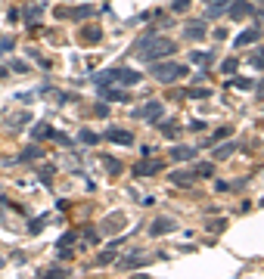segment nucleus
I'll return each instance as SVG.
<instances>
[{"instance_id": "1", "label": "nucleus", "mask_w": 264, "mask_h": 279, "mask_svg": "<svg viewBox=\"0 0 264 279\" xmlns=\"http://www.w3.org/2000/svg\"><path fill=\"white\" fill-rule=\"evenodd\" d=\"M177 46H174V41L171 38H162V34H146V38H140L137 41V46H134V53L140 56L143 62H158V59H168L171 53H174Z\"/></svg>"}, {"instance_id": "2", "label": "nucleus", "mask_w": 264, "mask_h": 279, "mask_svg": "<svg viewBox=\"0 0 264 279\" xmlns=\"http://www.w3.org/2000/svg\"><path fill=\"white\" fill-rule=\"evenodd\" d=\"M94 84H97V87H103V84L137 87V84H140V72H134V68H106V72L94 75Z\"/></svg>"}, {"instance_id": "3", "label": "nucleus", "mask_w": 264, "mask_h": 279, "mask_svg": "<svg viewBox=\"0 0 264 279\" xmlns=\"http://www.w3.org/2000/svg\"><path fill=\"white\" fill-rule=\"evenodd\" d=\"M149 75H153V78H158V81H162V84H174V81H180L183 75H187V65H180V62H162V59H158V62H149Z\"/></svg>"}, {"instance_id": "4", "label": "nucleus", "mask_w": 264, "mask_h": 279, "mask_svg": "<svg viewBox=\"0 0 264 279\" xmlns=\"http://www.w3.org/2000/svg\"><path fill=\"white\" fill-rule=\"evenodd\" d=\"M252 13H255L252 0H230V6H227V16H230V19H246Z\"/></svg>"}, {"instance_id": "5", "label": "nucleus", "mask_w": 264, "mask_h": 279, "mask_svg": "<svg viewBox=\"0 0 264 279\" xmlns=\"http://www.w3.org/2000/svg\"><path fill=\"white\" fill-rule=\"evenodd\" d=\"M162 112H165L162 102H146L143 109H137V118H143V121H149V124H156L158 118H162Z\"/></svg>"}, {"instance_id": "6", "label": "nucleus", "mask_w": 264, "mask_h": 279, "mask_svg": "<svg viewBox=\"0 0 264 279\" xmlns=\"http://www.w3.org/2000/svg\"><path fill=\"white\" fill-rule=\"evenodd\" d=\"M205 34H209V31H205V22L202 19H190L187 25H183V38H190V41H202Z\"/></svg>"}, {"instance_id": "7", "label": "nucleus", "mask_w": 264, "mask_h": 279, "mask_svg": "<svg viewBox=\"0 0 264 279\" xmlns=\"http://www.w3.org/2000/svg\"><path fill=\"white\" fill-rule=\"evenodd\" d=\"M174 227H177V224H174L171 217H156L153 227H149V236H165V232H171Z\"/></svg>"}, {"instance_id": "8", "label": "nucleus", "mask_w": 264, "mask_h": 279, "mask_svg": "<svg viewBox=\"0 0 264 279\" xmlns=\"http://www.w3.org/2000/svg\"><path fill=\"white\" fill-rule=\"evenodd\" d=\"M106 137L112 140V143H121V146H128V143H134V137H131V131H118V127H109V131H106Z\"/></svg>"}, {"instance_id": "9", "label": "nucleus", "mask_w": 264, "mask_h": 279, "mask_svg": "<svg viewBox=\"0 0 264 279\" xmlns=\"http://www.w3.org/2000/svg\"><path fill=\"white\" fill-rule=\"evenodd\" d=\"M171 158L174 161H190V158H196V149L193 146H174L171 149Z\"/></svg>"}, {"instance_id": "10", "label": "nucleus", "mask_w": 264, "mask_h": 279, "mask_svg": "<svg viewBox=\"0 0 264 279\" xmlns=\"http://www.w3.org/2000/svg\"><path fill=\"white\" fill-rule=\"evenodd\" d=\"M261 38V28H249V31H243V34H239V38L233 41L236 46H249V44H255Z\"/></svg>"}, {"instance_id": "11", "label": "nucleus", "mask_w": 264, "mask_h": 279, "mask_svg": "<svg viewBox=\"0 0 264 279\" xmlns=\"http://www.w3.org/2000/svg\"><path fill=\"white\" fill-rule=\"evenodd\" d=\"M158 171H162V165H158V161H149V165L143 161V165H137V168H134L137 177H149V174H158Z\"/></svg>"}, {"instance_id": "12", "label": "nucleus", "mask_w": 264, "mask_h": 279, "mask_svg": "<svg viewBox=\"0 0 264 279\" xmlns=\"http://www.w3.org/2000/svg\"><path fill=\"white\" fill-rule=\"evenodd\" d=\"M202 3H209V16H221L230 6V0H202Z\"/></svg>"}, {"instance_id": "13", "label": "nucleus", "mask_w": 264, "mask_h": 279, "mask_svg": "<svg viewBox=\"0 0 264 279\" xmlns=\"http://www.w3.org/2000/svg\"><path fill=\"white\" fill-rule=\"evenodd\" d=\"M190 62H193V65H211L214 56L205 53V50H196V53H190Z\"/></svg>"}, {"instance_id": "14", "label": "nucleus", "mask_w": 264, "mask_h": 279, "mask_svg": "<svg viewBox=\"0 0 264 279\" xmlns=\"http://www.w3.org/2000/svg\"><path fill=\"white\" fill-rule=\"evenodd\" d=\"M94 13H97V9L90 6V3H84V6H75V9H72V19H78V22H81V19H90Z\"/></svg>"}, {"instance_id": "15", "label": "nucleus", "mask_w": 264, "mask_h": 279, "mask_svg": "<svg viewBox=\"0 0 264 279\" xmlns=\"http://www.w3.org/2000/svg\"><path fill=\"white\" fill-rule=\"evenodd\" d=\"M233 152H236V143H224V146H217L211 155H214V158H230Z\"/></svg>"}, {"instance_id": "16", "label": "nucleus", "mask_w": 264, "mask_h": 279, "mask_svg": "<svg viewBox=\"0 0 264 279\" xmlns=\"http://www.w3.org/2000/svg\"><path fill=\"white\" fill-rule=\"evenodd\" d=\"M44 137H56V131H53L47 121H41L38 127H34V140H44Z\"/></svg>"}, {"instance_id": "17", "label": "nucleus", "mask_w": 264, "mask_h": 279, "mask_svg": "<svg viewBox=\"0 0 264 279\" xmlns=\"http://www.w3.org/2000/svg\"><path fill=\"white\" fill-rule=\"evenodd\" d=\"M100 96H106V99H121V102H124V99H128V96H124V90H109L106 84H103V87H100Z\"/></svg>"}, {"instance_id": "18", "label": "nucleus", "mask_w": 264, "mask_h": 279, "mask_svg": "<svg viewBox=\"0 0 264 279\" xmlns=\"http://www.w3.org/2000/svg\"><path fill=\"white\" fill-rule=\"evenodd\" d=\"M193 174H187V171H174V174H171V183H177V186H190L193 180Z\"/></svg>"}, {"instance_id": "19", "label": "nucleus", "mask_w": 264, "mask_h": 279, "mask_svg": "<svg viewBox=\"0 0 264 279\" xmlns=\"http://www.w3.org/2000/svg\"><path fill=\"white\" fill-rule=\"evenodd\" d=\"M196 174H199V177H211V174H214V165H211V161H199V165H196Z\"/></svg>"}, {"instance_id": "20", "label": "nucleus", "mask_w": 264, "mask_h": 279, "mask_svg": "<svg viewBox=\"0 0 264 279\" xmlns=\"http://www.w3.org/2000/svg\"><path fill=\"white\" fill-rule=\"evenodd\" d=\"M249 62L255 65V68H264V50L258 46V50H252V56H249Z\"/></svg>"}, {"instance_id": "21", "label": "nucleus", "mask_w": 264, "mask_h": 279, "mask_svg": "<svg viewBox=\"0 0 264 279\" xmlns=\"http://www.w3.org/2000/svg\"><path fill=\"white\" fill-rule=\"evenodd\" d=\"M146 258H143V254H131V258H124L121 261V267H124V270H131V267H137V264H143Z\"/></svg>"}, {"instance_id": "22", "label": "nucleus", "mask_w": 264, "mask_h": 279, "mask_svg": "<svg viewBox=\"0 0 264 279\" xmlns=\"http://www.w3.org/2000/svg\"><path fill=\"white\" fill-rule=\"evenodd\" d=\"M230 84H233L236 90H252V81H249V78H233Z\"/></svg>"}, {"instance_id": "23", "label": "nucleus", "mask_w": 264, "mask_h": 279, "mask_svg": "<svg viewBox=\"0 0 264 279\" xmlns=\"http://www.w3.org/2000/svg\"><path fill=\"white\" fill-rule=\"evenodd\" d=\"M81 38L87 41V44H94V41H100V28L94 31V28H87V31H81Z\"/></svg>"}, {"instance_id": "24", "label": "nucleus", "mask_w": 264, "mask_h": 279, "mask_svg": "<svg viewBox=\"0 0 264 279\" xmlns=\"http://www.w3.org/2000/svg\"><path fill=\"white\" fill-rule=\"evenodd\" d=\"M78 140L90 146V143H97V134H94V131H81V134H78Z\"/></svg>"}, {"instance_id": "25", "label": "nucleus", "mask_w": 264, "mask_h": 279, "mask_svg": "<svg viewBox=\"0 0 264 279\" xmlns=\"http://www.w3.org/2000/svg\"><path fill=\"white\" fill-rule=\"evenodd\" d=\"M221 72L233 75V72H236V59H224V62H221Z\"/></svg>"}, {"instance_id": "26", "label": "nucleus", "mask_w": 264, "mask_h": 279, "mask_svg": "<svg viewBox=\"0 0 264 279\" xmlns=\"http://www.w3.org/2000/svg\"><path fill=\"white\" fill-rule=\"evenodd\" d=\"M187 6H190V0H174V3H171V9H174V13H183Z\"/></svg>"}, {"instance_id": "27", "label": "nucleus", "mask_w": 264, "mask_h": 279, "mask_svg": "<svg viewBox=\"0 0 264 279\" xmlns=\"http://www.w3.org/2000/svg\"><path fill=\"white\" fill-rule=\"evenodd\" d=\"M75 242V232H62V239H59V248H65V245H72Z\"/></svg>"}, {"instance_id": "28", "label": "nucleus", "mask_w": 264, "mask_h": 279, "mask_svg": "<svg viewBox=\"0 0 264 279\" xmlns=\"http://www.w3.org/2000/svg\"><path fill=\"white\" fill-rule=\"evenodd\" d=\"M38 155H41V149H38V146H28L25 152H22V158H38Z\"/></svg>"}, {"instance_id": "29", "label": "nucleus", "mask_w": 264, "mask_h": 279, "mask_svg": "<svg viewBox=\"0 0 264 279\" xmlns=\"http://www.w3.org/2000/svg\"><path fill=\"white\" fill-rule=\"evenodd\" d=\"M162 134H165L168 140H174V137H177V127H174V124H165V127H162Z\"/></svg>"}, {"instance_id": "30", "label": "nucleus", "mask_w": 264, "mask_h": 279, "mask_svg": "<svg viewBox=\"0 0 264 279\" xmlns=\"http://www.w3.org/2000/svg\"><path fill=\"white\" fill-rule=\"evenodd\" d=\"M9 50H13V38H3L0 41V53H9Z\"/></svg>"}, {"instance_id": "31", "label": "nucleus", "mask_w": 264, "mask_h": 279, "mask_svg": "<svg viewBox=\"0 0 264 279\" xmlns=\"http://www.w3.org/2000/svg\"><path fill=\"white\" fill-rule=\"evenodd\" d=\"M224 227H227V220H214V224H209V230H211V232H217V230H224Z\"/></svg>"}, {"instance_id": "32", "label": "nucleus", "mask_w": 264, "mask_h": 279, "mask_svg": "<svg viewBox=\"0 0 264 279\" xmlns=\"http://www.w3.org/2000/svg\"><path fill=\"white\" fill-rule=\"evenodd\" d=\"M0 78H6V68L3 65H0Z\"/></svg>"}, {"instance_id": "33", "label": "nucleus", "mask_w": 264, "mask_h": 279, "mask_svg": "<svg viewBox=\"0 0 264 279\" xmlns=\"http://www.w3.org/2000/svg\"><path fill=\"white\" fill-rule=\"evenodd\" d=\"M255 3H264V0H255Z\"/></svg>"}]
</instances>
